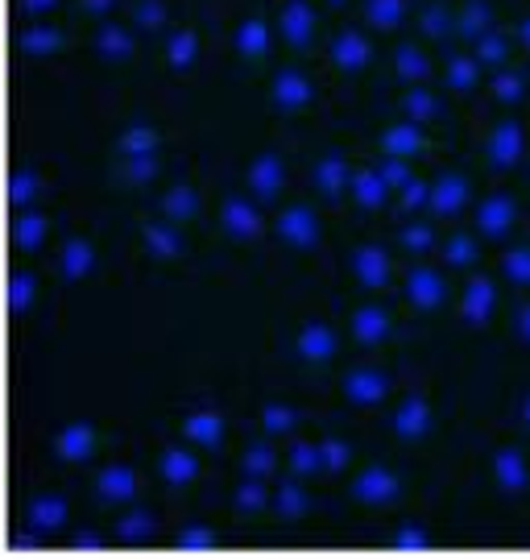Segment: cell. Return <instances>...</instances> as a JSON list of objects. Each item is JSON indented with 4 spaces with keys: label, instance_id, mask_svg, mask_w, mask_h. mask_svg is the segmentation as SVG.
Returning a JSON list of instances; mask_svg holds the SVG:
<instances>
[{
    "label": "cell",
    "instance_id": "1",
    "mask_svg": "<svg viewBox=\"0 0 530 560\" xmlns=\"http://www.w3.org/2000/svg\"><path fill=\"white\" fill-rule=\"evenodd\" d=\"M464 203H469V179H464V175H444V179L432 187L435 217H456Z\"/></svg>",
    "mask_w": 530,
    "mask_h": 560
},
{
    "label": "cell",
    "instance_id": "2",
    "mask_svg": "<svg viewBox=\"0 0 530 560\" xmlns=\"http://www.w3.org/2000/svg\"><path fill=\"white\" fill-rule=\"evenodd\" d=\"M490 159H493V166H514V162L522 159V129H518L514 120H502V125L493 129Z\"/></svg>",
    "mask_w": 530,
    "mask_h": 560
},
{
    "label": "cell",
    "instance_id": "3",
    "mask_svg": "<svg viewBox=\"0 0 530 560\" xmlns=\"http://www.w3.org/2000/svg\"><path fill=\"white\" fill-rule=\"evenodd\" d=\"M278 233H282L286 245H315L319 224H315V217L307 212V208H286L282 221H278Z\"/></svg>",
    "mask_w": 530,
    "mask_h": 560
},
{
    "label": "cell",
    "instance_id": "4",
    "mask_svg": "<svg viewBox=\"0 0 530 560\" xmlns=\"http://www.w3.org/2000/svg\"><path fill=\"white\" fill-rule=\"evenodd\" d=\"M407 300L414 307H435V303L444 300V279L435 270H427V266H419V270L407 275Z\"/></svg>",
    "mask_w": 530,
    "mask_h": 560
},
{
    "label": "cell",
    "instance_id": "5",
    "mask_svg": "<svg viewBox=\"0 0 530 560\" xmlns=\"http://www.w3.org/2000/svg\"><path fill=\"white\" fill-rule=\"evenodd\" d=\"M476 224H481V233L485 237H506L514 224V203L506 196H493V200L481 203V212H476Z\"/></svg>",
    "mask_w": 530,
    "mask_h": 560
},
{
    "label": "cell",
    "instance_id": "6",
    "mask_svg": "<svg viewBox=\"0 0 530 560\" xmlns=\"http://www.w3.org/2000/svg\"><path fill=\"white\" fill-rule=\"evenodd\" d=\"M249 187H254L261 200H274L278 191H282V159L261 154V159L254 162V171H249Z\"/></svg>",
    "mask_w": 530,
    "mask_h": 560
},
{
    "label": "cell",
    "instance_id": "7",
    "mask_svg": "<svg viewBox=\"0 0 530 560\" xmlns=\"http://www.w3.org/2000/svg\"><path fill=\"white\" fill-rule=\"evenodd\" d=\"M386 154L390 159H414L423 150V133H419V120H407V125H390L386 129Z\"/></svg>",
    "mask_w": 530,
    "mask_h": 560
},
{
    "label": "cell",
    "instance_id": "8",
    "mask_svg": "<svg viewBox=\"0 0 530 560\" xmlns=\"http://www.w3.org/2000/svg\"><path fill=\"white\" fill-rule=\"evenodd\" d=\"M298 353L307 361H328L335 353V332L328 324H307L298 332Z\"/></svg>",
    "mask_w": 530,
    "mask_h": 560
},
{
    "label": "cell",
    "instance_id": "9",
    "mask_svg": "<svg viewBox=\"0 0 530 560\" xmlns=\"http://www.w3.org/2000/svg\"><path fill=\"white\" fill-rule=\"evenodd\" d=\"M393 490H398V478H393L390 469H381V465H374L369 474L356 478V499L361 502H390Z\"/></svg>",
    "mask_w": 530,
    "mask_h": 560
},
{
    "label": "cell",
    "instance_id": "10",
    "mask_svg": "<svg viewBox=\"0 0 530 560\" xmlns=\"http://www.w3.org/2000/svg\"><path fill=\"white\" fill-rule=\"evenodd\" d=\"M427 423H432L427 402L419 399V395H411V399L402 402V411L393 416V432H398V436H407V441H414V436H423V432H427Z\"/></svg>",
    "mask_w": 530,
    "mask_h": 560
},
{
    "label": "cell",
    "instance_id": "11",
    "mask_svg": "<svg viewBox=\"0 0 530 560\" xmlns=\"http://www.w3.org/2000/svg\"><path fill=\"white\" fill-rule=\"evenodd\" d=\"M332 59H335V67L356 71V67H365V62H369V42L361 38L356 30H344V34L332 42Z\"/></svg>",
    "mask_w": 530,
    "mask_h": 560
},
{
    "label": "cell",
    "instance_id": "12",
    "mask_svg": "<svg viewBox=\"0 0 530 560\" xmlns=\"http://www.w3.org/2000/svg\"><path fill=\"white\" fill-rule=\"evenodd\" d=\"M315 183H319L323 196H344L353 187V175H349V166H344L340 154H328V159L319 162V171H315Z\"/></svg>",
    "mask_w": 530,
    "mask_h": 560
},
{
    "label": "cell",
    "instance_id": "13",
    "mask_svg": "<svg viewBox=\"0 0 530 560\" xmlns=\"http://www.w3.org/2000/svg\"><path fill=\"white\" fill-rule=\"evenodd\" d=\"M356 279L365 282V287H386V279H390V258L381 254V249H356Z\"/></svg>",
    "mask_w": 530,
    "mask_h": 560
},
{
    "label": "cell",
    "instance_id": "14",
    "mask_svg": "<svg viewBox=\"0 0 530 560\" xmlns=\"http://www.w3.org/2000/svg\"><path fill=\"white\" fill-rule=\"evenodd\" d=\"M274 101L282 108H303V104L311 101V83L307 75H298V71H282L274 80Z\"/></svg>",
    "mask_w": 530,
    "mask_h": 560
},
{
    "label": "cell",
    "instance_id": "15",
    "mask_svg": "<svg viewBox=\"0 0 530 560\" xmlns=\"http://www.w3.org/2000/svg\"><path fill=\"white\" fill-rule=\"evenodd\" d=\"M133 490H138V478H133V469H125V465H113V469L99 474V499L104 502H125Z\"/></svg>",
    "mask_w": 530,
    "mask_h": 560
},
{
    "label": "cell",
    "instance_id": "16",
    "mask_svg": "<svg viewBox=\"0 0 530 560\" xmlns=\"http://www.w3.org/2000/svg\"><path fill=\"white\" fill-rule=\"evenodd\" d=\"M356 196V203H365V208H377V203L386 200V191H390V183L381 171H356L353 175V187H349Z\"/></svg>",
    "mask_w": 530,
    "mask_h": 560
},
{
    "label": "cell",
    "instance_id": "17",
    "mask_svg": "<svg viewBox=\"0 0 530 560\" xmlns=\"http://www.w3.org/2000/svg\"><path fill=\"white\" fill-rule=\"evenodd\" d=\"M236 50H240L245 59H261V55L270 50V25H266V21H245V25L236 30Z\"/></svg>",
    "mask_w": 530,
    "mask_h": 560
},
{
    "label": "cell",
    "instance_id": "18",
    "mask_svg": "<svg viewBox=\"0 0 530 560\" xmlns=\"http://www.w3.org/2000/svg\"><path fill=\"white\" fill-rule=\"evenodd\" d=\"M344 390H349V399L353 402H377L381 395H386V378H381L377 370H356V374H349Z\"/></svg>",
    "mask_w": 530,
    "mask_h": 560
},
{
    "label": "cell",
    "instance_id": "19",
    "mask_svg": "<svg viewBox=\"0 0 530 560\" xmlns=\"http://www.w3.org/2000/svg\"><path fill=\"white\" fill-rule=\"evenodd\" d=\"M257 212H254V203H245V200H228L224 203V229L233 233V237H257Z\"/></svg>",
    "mask_w": 530,
    "mask_h": 560
},
{
    "label": "cell",
    "instance_id": "20",
    "mask_svg": "<svg viewBox=\"0 0 530 560\" xmlns=\"http://www.w3.org/2000/svg\"><path fill=\"white\" fill-rule=\"evenodd\" d=\"M493 312V282L476 279L469 282V291H464V316H469V324H485Z\"/></svg>",
    "mask_w": 530,
    "mask_h": 560
},
{
    "label": "cell",
    "instance_id": "21",
    "mask_svg": "<svg viewBox=\"0 0 530 560\" xmlns=\"http://www.w3.org/2000/svg\"><path fill=\"white\" fill-rule=\"evenodd\" d=\"M282 30H286L291 46H303V42L311 38V9L303 0H291L286 13H282Z\"/></svg>",
    "mask_w": 530,
    "mask_h": 560
},
{
    "label": "cell",
    "instance_id": "22",
    "mask_svg": "<svg viewBox=\"0 0 530 560\" xmlns=\"http://www.w3.org/2000/svg\"><path fill=\"white\" fill-rule=\"evenodd\" d=\"M92 441H96V432H92L87 423H71V428L59 436V453L67 460H83L87 453H92Z\"/></svg>",
    "mask_w": 530,
    "mask_h": 560
},
{
    "label": "cell",
    "instance_id": "23",
    "mask_svg": "<svg viewBox=\"0 0 530 560\" xmlns=\"http://www.w3.org/2000/svg\"><path fill=\"white\" fill-rule=\"evenodd\" d=\"M129 46H133V38H129V30H120V25H104V30L96 34V50L113 62L125 59V55H129Z\"/></svg>",
    "mask_w": 530,
    "mask_h": 560
},
{
    "label": "cell",
    "instance_id": "24",
    "mask_svg": "<svg viewBox=\"0 0 530 560\" xmlns=\"http://www.w3.org/2000/svg\"><path fill=\"white\" fill-rule=\"evenodd\" d=\"M353 328H356V337L369 340V345L390 332V324H386V312H377V307H361V312L353 316Z\"/></svg>",
    "mask_w": 530,
    "mask_h": 560
},
{
    "label": "cell",
    "instance_id": "25",
    "mask_svg": "<svg viewBox=\"0 0 530 560\" xmlns=\"http://www.w3.org/2000/svg\"><path fill=\"white\" fill-rule=\"evenodd\" d=\"M497 478H502V486H506L510 494H518V490L527 486V469H522V457H518V453H502V457H497Z\"/></svg>",
    "mask_w": 530,
    "mask_h": 560
},
{
    "label": "cell",
    "instance_id": "26",
    "mask_svg": "<svg viewBox=\"0 0 530 560\" xmlns=\"http://www.w3.org/2000/svg\"><path fill=\"white\" fill-rule=\"evenodd\" d=\"M476 62L481 59H469V55L448 59V83H452L456 92H469L472 83H476Z\"/></svg>",
    "mask_w": 530,
    "mask_h": 560
},
{
    "label": "cell",
    "instance_id": "27",
    "mask_svg": "<svg viewBox=\"0 0 530 560\" xmlns=\"http://www.w3.org/2000/svg\"><path fill=\"white\" fill-rule=\"evenodd\" d=\"M365 13H369V21H374L377 30H393L402 21V0H369Z\"/></svg>",
    "mask_w": 530,
    "mask_h": 560
},
{
    "label": "cell",
    "instance_id": "28",
    "mask_svg": "<svg viewBox=\"0 0 530 560\" xmlns=\"http://www.w3.org/2000/svg\"><path fill=\"white\" fill-rule=\"evenodd\" d=\"M175 224V221H170ZM170 224H150V233H145V241H150V249H154L157 258H170V254H178V233L170 229Z\"/></svg>",
    "mask_w": 530,
    "mask_h": 560
},
{
    "label": "cell",
    "instance_id": "29",
    "mask_svg": "<svg viewBox=\"0 0 530 560\" xmlns=\"http://www.w3.org/2000/svg\"><path fill=\"white\" fill-rule=\"evenodd\" d=\"M435 113H439V104H435V96L427 92V88H414L411 96H407V117L411 120L423 125V120H432Z\"/></svg>",
    "mask_w": 530,
    "mask_h": 560
},
{
    "label": "cell",
    "instance_id": "30",
    "mask_svg": "<svg viewBox=\"0 0 530 560\" xmlns=\"http://www.w3.org/2000/svg\"><path fill=\"white\" fill-rule=\"evenodd\" d=\"M92 266V249L83 245V241H71L67 249H62V275H71V279H79L83 270Z\"/></svg>",
    "mask_w": 530,
    "mask_h": 560
},
{
    "label": "cell",
    "instance_id": "31",
    "mask_svg": "<svg viewBox=\"0 0 530 560\" xmlns=\"http://www.w3.org/2000/svg\"><path fill=\"white\" fill-rule=\"evenodd\" d=\"M59 34H55V30H46V25H38V30H30V34H25V38H21V46H25V50H30V55H50V50H59Z\"/></svg>",
    "mask_w": 530,
    "mask_h": 560
},
{
    "label": "cell",
    "instance_id": "32",
    "mask_svg": "<svg viewBox=\"0 0 530 560\" xmlns=\"http://www.w3.org/2000/svg\"><path fill=\"white\" fill-rule=\"evenodd\" d=\"M162 474L170 481H191L196 478V457H187V453H166V457H162Z\"/></svg>",
    "mask_w": 530,
    "mask_h": 560
},
{
    "label": "cell",
    "instance_id": "33",
    "mask_svg": "<svg viewBox=\"0 0 530 560\" xmlns=\"http://www.w3.org/2000/svg\"><path fill=\"white\" fill-rule=\"evenodd\" d=\"M220 432H224V428H220L216 416H191V423H187V436H191V441H203L208 448L220 441Z\"/></svg>",
    "mask_w": 530,
    "mask_h": 560
},
{
    "label": "cell",
    "instance_id": "34",
    "mask_svg": "<svg viewBox=\"0 0 530 560\" xmlns=\"http://www.w3.org/2000/svg\"><path fill=\"white\" fill-rule=\"evenodd\" d=\"M166 55H170L175 67H187V62L196 59V34L191 30H178L175 38H170V46H166Z\"/></svg>",
    "mask_w": 530,
    "mask_h": 560
},
{
    "label": "cell",
    "instance_id": "35",
    "mask_svg": "<svg viewBox=\"0 0 530 560\" xmlns=\"http://www.w3.org/2000/svg\"><path fill=\"white\" fill-rule=\"evenodd\" d=\"M30 520H34V527H59L62 523V502L59 499H38L34 506H30Z\"/></svg>",
    "mask_w": 530,
    "mask_h": 560
},
{
    "label": "cell",
    "instance_id": "36",
    "mask_svg": "<svg viewBox=\"0 0 530 560\" xmlns=\"http://www.w3.org/2000/svg\"><path fill=\"white\" fill-rule=\"evenodd\" d=\"M476 59L481 62H506V38L502 34H481L476 38Z\"/></svg>",
    "mask_w": 530,
    "mask_h": 560
},
{
    "label": "cell",
    "instance_id": "37",
    "mask_svg": "<svg viewBox=\"0 0 530 560\" xmlns=\"http://www.w3.org/2000/svg\"><path fill=\"white\" fill-rule=\"evenodd\" d=\"M402 245H407L411 254H427L435 245V233L427 224H407V229H402Z\"/></svg>",
    "mask_w": 530,
    "mask_h": 560
},
{
    "label": "cell",
    "instance_id": "38",
    "mask_svg": "<svg viewBox=\"0 0 530 560\" xmlns=\"http://www.w3.org/2000/svg\"><path fill=\"white\" fill-rule=\"evenodd\" d=\"M460 30H464L469 38H481V34H490V9H485V4L476 0L469 13L460 18Z\"/></svg>",
    "mask_w": 530,
    "mask_h": 560
},
{
    "label": "cell",
    "instance_id": "39",
    "mask_svg": "<svg viewBox=\"0 0 530 560\" xmlns=\"http://www.w3.org/2000/svg\"><path fill=\"white\" fill-rule=\"evenodd\" d=\"M506 279L514 287H530V249H514L510 258H506Z\"/></svg>",
    "mask_w": 530,
    "mask_h": 560
},
{
    "label": "cell",
    "instance_id": "40",
    "mask_svg": "<svg viewBox=\"0 0 530 560\" xmlns=\"http://www.w3.org/2000/svg\"><path fill=\"white\" fill-rule=\"evenodd\" d=\"M42 237H46V224H42V217H21V224H17V245H21V249H38Z\"/></svg>",
    "mask_w": 530,
    "mask_h": 560
},
{
    "label": "cell",
    "instance_id": "41",
    "mask_svg": "<svg viewBox=\"0 0 530 560\" xmlns=\"http://www.w3.org/2000/svg\"><path fill=\"white\" fill-rule=\"evenodd\" d=\"M166 212H170V221H187V217L196 212V196H191L187 187H175V191L166 196Z\"/></svg>",
    "mask_w": 530,
    "mask_h": 560
},
{
    "label": "cell",
    "instance_id": "42",
    "mask_svg": "<svg viewBox=\"0 0 530 560\" xmlns=\"http://www.w3.org/2000/svg\"><path fill=\"white\" fill-rule=\"evenodd\" d=\"M398 75H407V80H423L427 75V59L419 55V50H398Z\"/></svg>",
    "mask_w": 530,
    "mask_h": 560
},
{
    "label": "cell",
    "instance_id": "43",
    "mask_svg": "<svg viewBox=\"0 0 530 560\" xmlns=\"http://www.w3.org/2000/svg\"><path fill=\"white\" fill-rule=\"evenodd\" d=\"M493 92H497V101L514 104L522 96V75H518V71H502V75L493 80Z\"/></svg>",
    "mask_w": 530,
    "mask_h": 560
},
{
    "label": "cell",
    "instance_id": "44",
    "mask_svg": "<svg viewBox=\"0 0 530 560\" xmlns=\"http://www.w3.org/2000/svg\"><path fill=\"white\" fill-rule=\"evenodd\" d=\"M444 258L452 261V266H469V261L476 258V245H472V241L460 233V237H452L448 245H444Z\"/></svg>",
    "mask_w": 530,
    "mask_h": 560
},
{
    "label": "cell",
    "instance_id": "45",
    "mask_svg": "<svg viewBox=\"0 0 530 560\" xmlns=\"http://www.w3.org/2000/svg\"><path fill=\"white\" fill-rule=\"evenodd\" d=\"M303 506H307V499H303L298 486H282V490H278V511H282V515H298Z\"/></svg>",
    "mask_w": 530,
    "mask_h": 560
},
{
    "label": "cell",
    "instance_id": "46",
    "mask_svg": "<svg viewBox=\"0 0 530 560\" xmlns=\"http://www.w3.org/2000/svg\"><path fill=\"white\" fill-rule=\"evenodd\" d=\"M125 527H120V540L133 544V540H145L150 536V515H129V520H120Z\"/></svg>",
    "mask_w": 530,
    "mask_h": 560
},
{
    "label": "cell",
    "instance_id": "47",
    "mask_svg": "<svg viewBox=\"0 0 530 560\" xmlns=\"http://www.w3.org/2000/svg\"><path fill=\"white\" fill-rule=\"evenodd\" d=\"M444 30H448V13H444V9H427V13H423V34H427V38H439Z\"/></svg>",
    "mask_w": 530,
    "mask_h": 560
},
{
    "label": "cell",
    "instance_id": "48",
    "mask_svg": "<svg viewBox=\"0 0 530 560\" xmlns=\"http://www.w3.org/2000/svg\"><path fill=\"white\" fill-rule=\"evenodd\" d=\"M349 465V448L344 444H323V469H344Z\"/></svg>",
    "mask_w": 530,
    "mask_h": 560
},
{
    "label": "cell",
    "instance_id": "49",
    "mask_svg": "<svg viewBox=\"0 0 530 560\" xmlns=\"http://www.w3.org/2000/svg\"><path fill=\"white\" fill-rule=\"evenodd\" d=\"M266 499H270V494H266L261 486H254V481H249V486H240V506H245V511H257Z\"/></svg>",
    "mask_w": 530,
    "mask_h": 560
},
{
    "label": "cell",
    "instance_id": "50",
    "mask_svg": "<svg viewBox=\"0 0 530 560\" xmlns=\"http://www.w3.org/2000/svg\"><path fill=\"white\" fill-rule=\"evenodd\" d=\"M138 21L145 25V30H154V25H162V4L157 0H145L138 9Z\"/></svg>",
    "mask_w": 530,
    "mask_h": 560
},
{
    "label": "cell",
    "instance_id": "51",
    "mask_svg": "<svg viewBox=\"0 0 530 560\" xmlns=\"http://www.w3.org/2000/svg\"><path fill=\"white\" fill-rule=\"evenodd\" d=\"M34 187H38V179H34V175H17V183H13V203L30 200V196H34Z\"/></svg>",
    "mask_w": 530,
    "mask_h": 560
},
{
    "label": "cell",
    "instance_id": "52",
    "mask_svg": "<svg viewBox=\"0 0 530 560\" xmlns=\"http://www.w3.org/2000/svg\"><path fill=\"white\" fill-rule=\"evenodd\" d=\"M291 420H295V416H291L286 407H274V411H266V428H274V432H286V428H291Z\"/></svg>",
    "mask_w": 530,
    "mask_h": 560
},
{
    "label": "cell",
    "instance_id": "53",
    "mask_svg": "<svg viewBox=\"0 0 530 560\" xmlns=\"http://www.w3.org/2000/svg\"><path fill=\"white\" fill-rule=\"evenodd\" d=\"M30 287H34V279H30V275H17V282H13V307H25V303H30Z\"/></svg>",
    "mask_w": 530,
    "mask_h": 560
},
{
    "label": "cell",
    "instance_id": "54",
    "mask_svg": "<svg viewBox=\"0 0 530 560\" xmlns=\"http://www.w3.org/2000/svg\"><path fill=\"white\" fill-rule=\"evenodd\" d=\"M266 457H274V453H266V448H249V460H245V469H249V474H266V465H270Z\"/></svg>",
    "mask_w": 530,
    "mask_h": 560
},
{
    "label": "cell",
    "instance_id": "55",
    "mask_svg": "<svg viewBox=\"0 0 530 560\" xmlns=\"http://www.w3.org/2000/svg\"><path fill=\"white\" fill-rule=\"evenodd\" d=\"M393 544H398V548H423V532H398V536H393Z\"/></svg>",
    "mask_w": 530,
    "mask_h": 560
},
{
    "label": "cell",
    "instance_id": "56",
    "mask_svg": "<svg viewBox=\"0 0 530 560\" xmlns=\"http://www.w3.org/2000/svg\"><path fill=\"white\" fill-rule=\"evenodd\" d=\"M182 544H187V548H208V544H212V536H208V532H187V536H182Z\"/></svg>",
    "mask_w": 530,
    "mask_h": 560
},
{
    "label": "cell",
    "instance_id": "57",
    "mask_svg": "<svg viewBox=\"0 0 530 560\" xmlns=\"http://www.w3.org/2000/svg\"><path fill=\"white\" fill-rule=\"evenodd\" d=\"M518 332L530 340V307H522V312H518Z\"/></svg>",
    "mask_w": 530,
    "mask_h": 560
},
{
    "label": "cell",
    "instance_id": "58",
    "mask_svg": "<svg viewBox=\"0 0 530 560\" xmlns=\"http://www.w3.org/2000/svg\"><path fill=\"white\" fill-rule=\"evenodd\" d=\"M21 4H25V9H30V13H34V9H50V4H55V0H21Z\"/></svg>",
    "mask_w": 530,
    "mask_h": 560
},
{
    "label": "cell",
    "instance_id": "59",
    "mask_svg": "<svg viewBox=\"0 0 530 560\" xmlns=\"http://www.w3.org/2000/svg\"><path fill=\"white\" fill-rule=\"evenodd\" d=\"M83 4H87V9H92V13H99V9H108V4H113V0H83Z\"/></svg>",
    "mask_w": 530,
    "mask_h": 560
},
{
    "label": "cell",
    "instance_id": "60",
    "mask_svg": "<svg viewBox=\"0 0 530 560\" xmlns=\"http://www.w3.org/2000/svg\"><path fill=\"white\" fill-rule=\"evenodd\" d=\"M522 42H527V46H530V18L522 21Z\"/></svg>",
    "mask_w": 530,
    "mask_h": 560
},
{
    "label": "cell",
    "instance_id": "61",
    "mask_svg": "<svg viewBox=\"0 0 530 560\" xmlns=\"http://www.w3.org/2000/svg\"><path fill=\"white\" fill-rule=\"evenodd\" d=\"M522 411H527V423H530V399H527V407H522Z\"/></svg>",
    "mask_w": 530,
    "mask_h": 560
}]
</instances>
